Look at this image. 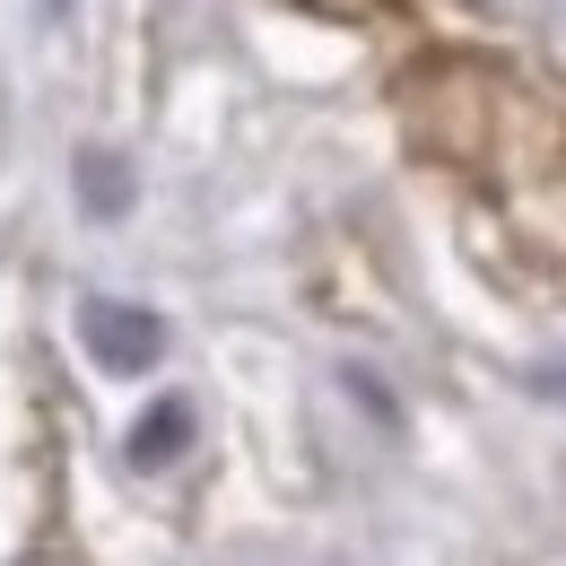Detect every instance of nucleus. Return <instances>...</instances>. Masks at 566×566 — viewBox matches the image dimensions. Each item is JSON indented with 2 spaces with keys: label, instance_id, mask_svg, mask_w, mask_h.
Returning <instances> with one entry per match:
<instances>
[{
  "label": "nucleus",
  "instance_id": "3",
  "mask_svg": "<svg viewBox=\"0 0 566 566\" xmlns=\"http://www.w3.org/2000/svg\"><path fill=\"white\" fill-rule=\"evenodd\" d=\"M78 210L87 218H123L132 210V166L105 157V148H87V157H78Z\"/></svg>",
  "mask_w": 566,
  "mask_h": 566
},
{
  "label": "nucleus",
  "instance_id": "1",
  "mask_svg": "<svg viewBox=\"0 0 566 566\" xmlns=\"http://www.w3.org/2000/svg\"><path fill=\"white\" fill-rule=\"evenodd\" d=\"M78 340H87V357H96L105 375H148V366L166 357V323H157L148 305L87 296V305H78Z\"/></svg>",
  "mask_w": 566,
  "mask_h": 566
},
{
  "label": "nucleus",
  "instance_id": "4",
  "mask_svg": "<svg viewBox=\"0 0 566 566\" xmlns=\"http://www.w3.org/2000/svg\"><path fill=\"white\" fill-rule=\"evenodd\" d=\"M541 392H566V366H549V375H541Z\"/></svg>",
  "mask_w": 566,
  "mask_h": 566
},
{
  "label": "nucleus",
  "instance_id": "2",
  "mask_svg": "<svg viewBox=\"0 0 566 566\" xmlns=\"http://www.w3.org/2000/svg\"><path fill=\"white\" fill-rule=\"evenodd\" d=\"M184 444H192V410H184V401H157V410L132 427V462H140V471H166Z\"/></svg>",
  "mask_w": 566,
  "mask_h": 566
}]
</instances>
